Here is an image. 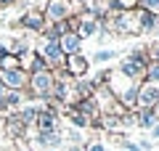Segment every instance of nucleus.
I'll return each instance as SVG.
<instances>
[{"mask_svg": "<svg viewBox=\"0 0 159 151\" xmlns=\"http://www.w3.org/2000/svg\"><path fill=\"white\" fill-rule=\"evenodd\" d=\"M85 13V0H48V6L43 8L45 24H56V21H69L72 16Z\"/></svg>", "mask_w": 159, "mask_h": 151, "instance_id": "1", "label": "nucleus"}, {"mask_svg": "<svg viewBox=\"0 0 159 151\" xmlns=\"http://www.w3.org/2000/svg\"><path fill=\"white\" fill-rule=\"evenodd\" d=\"M53 85H56V80H53V72L48 69V72H37V74H29V85H27V101H48L53 93Z\"/></svg>", "mask_w": 159, "mask_h": 151, "instance_id": "2", "label": "nucleus"}, {"mask_svg": "<svg viewBox=\"0 0 159 151\" xmlns=\"http://www.w3.org/2000/svg\"><path fill=\"white\" fill-rule=\"evenodd\" d=\"M32 50H37L40 56H43V61L48 64V69H51V72H56V69H64V61H66V56H64V50L58 48V43H51V40H43V37H40V43L34 45Z\"/></svg>", "mask_w": 159, "mask_h": 151, "instance_id": "3", "label": "nucleus"}, {"mask_svg": "<svg viewBox=\"0 0 159 151\" xmlns=\"http://www.w3.org/2000/svg\"><path fill=\"white\" fill-rule=\"evenodd\" d=\"M13 27H16L19 32H24V34H43V29H45V16H43V11L24 8L21 19H19Z\"/></svg>", "mask_w": 159, "mask_h": 151, "instance_id": "4", "label": "nucleus"}, {"mask_svg": "<svg viewBox=\"0 0 159 151\" xmlns=\"http://www.w3.org/2000/svg\"><path fill=\"white\" fill-rule=\"evenodd\" d=\"M0 85H3L6 90H13V93H27L29 72H24L21 66L11 69V72H0Z\"/></svg>", "mask_w": 159, "mask_h": 151, "instance_id": "5", "label": "nucleus"}, {"mask_svg": "<svg viewBox=\"0 0 159 151\" xmlns=\"http://www.w3.org/2000/svg\"><path fill=\"white\" fill-rule=\"evenodd\" d=\"M77 34H80V40H88V37H106V34H103V29H101V21H98L96 13H90V11L80 13Z\"/></svg>", "mask_w": 159, "mask_h": 151, "instance_id": "6", "label": "nucleus"}, {"mask_svg": "<svg viewBox=\"0 0 159 151\" xmlns=\"http://www.w3.org/2000/svg\"><path fill=\"white\" fill-rule=\"evenodd\" d=\"M159 103V85L141 82L138 85V109H154Z\"/></svg>", "mask_w": 159, "mask_h": 151, "instance_id": "7", "label": "nucleus"}, {"mask_svg": "<svg viewBox=\"0 0 159 151\" xmlns=\"http://www.w3.org/2000/svg\"><path fill=\"white\" fill-rule=\"evenodd\" d=\"M58 122H61V114L48 112V109L43 106V109H40V114H37V119H34V130H37V133H56Z\"/></svg>", "mask_w": 159, "mask_h": 151, "instance_id": "8", "label": "nucleus"}, {"mask_svg": "<svg viewBox=\"0 0 159 151\" xmlns=\"http://www.w3.org/2000/svg\"><path fill=\"white\" fill-rule=\"evenodd\" d=\"M117 72H122L127 80H133V82H146V64H138V61H130V58H122L117 66Z\"/></svg>", "mask_w": 159, "mask_h": 151, "instance_id": "9", "label": "nucleus"}, {"mask_svg": "<svg viewBox=\"0 0 159 151\" xmlns=\"http://www.w3.org/2000/svg\"><path fill=\"white\" fill-rule=\"evenodd\" d=\"M64 69L69 72V77L72 80H80L85 77L88 69H90V61H88L82 53H74V56H66V61H64Z\"/></svg>", "mask_w": 159, "mask_h": 151, "instance_id": "10", "label": "nucleus"}, {"mask_svg": "<svg viewBox=\"0 0 159 151\" xmlns=\"http://www.w3.org/2000/svg\"><path fill=\"white\" fill-rule=\"evenodd\" d=\"M3 122H6V133L11 135V138H16V140H24V135H27V125L21 122V119H19V114L16 112H11V114H6V119H3Z\"/></svg>", "mask_w": 159, "mask_h": 151, "instance_id": "11", "label": "nucleus"}, {"mask_svg": "<svg viewBox=\"0 0 159 151\" xmlns=\"http://www.w3.org/2000/svg\"><path fill=\"white\" fill-rule=\"evenodd\" d=\"M8 53H13L19 61H21V58H27L29 53H32V43H29V34H16V37H11Z\"/></svg>", "mask_w": 159, "mask_h": 151, "instance_id": "12", "label": "nucleus"}, {"mask_svg": "<svg viewBox=\"0 0 159 151\" xmlns=\"http://www.w3.org/2000/svg\"><path fill=\"white\" fill-rule=\"evenodd\" d=\"M58 48L64 50V56H74V53H82V40L77 32H66L58 40Z\"/></svg>", "mask_w": 159, "mask_h": 151, "instance_id": "13", "label": "nucleus"}, {"mask_svg": "<svg viewBox=\"0 0 159 151\" xmlns=\"http://www.w3.org/2000/svg\"><path fill=\"white\" fill-rule=\"evenodd\" d=\"M157 114H154V109H135V127L141 130H148L151 133L154 127H157Z\"/></svg>", "mask_w": 159, "mask_h": 151, "instance_id": "14", "label": "nucleus"}, {"mask_svg": "<svg viewBox=\"0 0 159 151\" xmlns=\"http://www.w3.org/2000/svg\"><path fill=\"white\" fill-rule=\"evenodd\" d=\"M74 90H77V98H93V93H96V85H93L90 77H80L74 80Z\"/></svg>", "mask_w": 159, "mask_h": 151, "instance_id": "15", "label": "nucleus"}, {"mask_svg": "<svg viewBox=\"0 0 159 151\" xmlns=\"http://www.w3.org/2000/svg\"><path fill=\"white\" fill-rule=\"evenodd\" d=\"M74 109H77L80 114H85L88 119H96V117H101V114H98V106H96V101H93V98H82V101H80V103H77Z\"/></svg>", "mask_w": 159, "mask_h": 151, "instance_id": "16", "label": "nucleus"}, {"mask_svg": "<svg viewBox=\"0 0 159 151\" xmlns=\"http://www.w3.org/2000/svg\"><path fill=\"white\" fill-rule=\"evenodd\" d=\"M21 61H19L13 53H6V56H0V72H11V69H19Z\"/></svg>", "mask_w": 159, "mask_h": 151, "instance_id": "17", "label": "nucleus"}, {"mask_svg": "<svg viewBox=\"0 0 159 151\" xmlns=\"http://www.w3.org/2000/svg\"><path fill=\"white\" fill-rule=\"evenodd\" d=\"M125 58H130V61H138V64H148L146 45H135V48H130V53H127Z\"/></svg>", "mask_w": 159, "mask_h": 151, "instance_id": "18", "label": "nucleus"}, {"mask_svg": "<svg viewBox=\"0 0 159 151\" xmlns=\"http://www.w3.org/2000/svg\"><path fill=\"white\" fill-rule=\"evenodd\" d=\"M146 82L159 85V61H148L146 64Z\"/></svg>", "mask_w": 159, "mask_h": 151, "instance_id": "19", "label": "nucleus"}, {"mask_svg": "<svg viewBox=\"0 0 159 151\" xmlns=\"http://www.w3.org/2000/svg\"><path fill=\"white\" fill-rule=\"evenodd\" d=\"M114 56H117V50H111V48H98L96 53H93L96 64H106V61H111Z\"/></svg>", "mask_w": 159, "mask_h": 151, "instance_id": "20", "label": "nucleus"}, {"mask_svg": "<svg viewBox=\"0 0 159 151\" xmlns=\"http://www.w3.org/2000/svg\"><path fill=\"white\" fill-rule=\"evenodd\" d=\"M109 6L114 11H133V8H138V0H109Z\"/></svg>", "mask_w": 159, "mask_h": 151, "instance_id": "21", "label": "nucleus"}, {"mask_svg": "<svg viewBox=\"0 0 159 151\" xmlns=\"http://www.w3.org/2000/svg\"><path fill=\"white\" fill-rule=\"evenodd\" d=\"M146 56H148V61H159V40H151L146 45Z\"/></svg>", "mask_w": 159, "mask_h": 151, "instance_id": "22", "label": "nucleus"}, {"mask_svg": "<svg viewBox=\"0 0 159 151\" xmlns=\"http://www.w3.org/2000/svg\"><path fill=\"white\" fill-rule=\"evenodd\" d=\"M138 8L151 11V13H159V0H138Z\"/></svg>", "mask_w": 159, "mask_h": 151, "instance_id": "23", "label": "nucleus"}, {"mask_svg": "<svg viewBox=\"0 0 159 151\" xmlns=\"http://www.w3.org/2000/svg\"><path fill=\"white\" fill-rule=\"evenodd\" d=\"M64 135H66V138H69V146H82V135H80V130H66V133H64Z\"/></svg>", "mask_w": 159, "mask_h": 151, "instance_id": "24", "label": "nucleus"}, {"mask_svg": "<svg viewBox=\"0 0 159 151\" xmlns=\"http://www.w3.org/2000/svg\"><path fill=\"white\" fill-rule=\"evenodd\" d=\"M82 149H85V151H109L101 140H88V143H82Z\"/></svg>", "mask_w": 159, "mask_h": 151, "instance_id": "25", "label": "nucleus"}, {"mask_svg": "<svg viewBox=\"0 0 159 151\" xmlns=\"http://www.w3.org/2000/svg\"><path fill=\"white\" fill-rule=\"evenodd\" d=\"M13 6H21V0H0V8H13Z\"/></svg>", "mask_w": 159, "mask_h": 151, "instance_id": "26", "label": "nucleus"}, {"mask_svg": "<svg viewBox=\"0 0 159 151\" xmlns=\"http://www.w3.org/2000/svg\"><path fill=\"white\" fill-rule=\"evenodd\" d=\"M66 151H85L82 146H66Z\"/></svg>", "mask_w": 159, "mask_h": 151, "instance_id": "27", "label": "nucleus"}, {"mask_svg": "<svg viewBox=\"0 0 159 151\" xmlns=\"http://www.w3.org/2000/svg\"><path fill=\"white\" fill-rule=\"evenodd\" d=\"M151 135H154V138H157V140H159V122H157V127H154V130H151Z\"/></svg>", "mask_w": 159, "mask_h": 151, "instance_id": "28", "label": "nucleus"}, {"mask_svg": "<svg viewBox=\"0 0 159 151\" xmlns=\"http://www.w3.org/2000/svg\"><path fill=\"white\" fill-rule=\"evenodd\" d=\"M6 53H8V48H6L3 43H0V56H6Z\"/></svg>", "mask_w": 159, "mask_h": 151, "instance_id": "29", "label": "nucleus"}, {"mask_svg": "<svg viewBox=\"0 0 159 151\" xmlns=\"http://www.w3.org/2000/svg\"><path fill=\"white\" fill-rule=\"evenodd\" d=\"M154 114H157V119H159V103H157V106H154Z\"/></svg>", "mask_w": 159, "mask_h": 151, "instance_id": "30", "label": "nucleus"}, {"mask_svg": "<svg viewBox=\"0 0 159 151\" xmlns=\"http://www.w3.org/2000/svg\"><path fill=\"white\" fill-rule=\"evenodd\" d=\"M3 93H6V88H3V85H0V98H3Z\"/></svg>", "mask_w": 159, "mask_h": 151, "instance_id": "31", "label": "nucleus"}, {"mask_svg": "<svg viewBox=\"0 0 159 151\" xmlns=\"http://www.w3.org/2000/svg\"><path fill=\"white\" fill-rule=\"evenodd\" d=\"M48 151H56V149H48Z\"/></svg>", "mask_w": 159, "mask_h": 151, "instance_id": "32", "label": "nucleus"}, {"mask_svg": "<svg viewBox=\"0 0 159 151\" xmlns=\"http://www.w3.org/2000/svg\"><path fill=\"white\" fill-rule=\"evenodd\" d=\"M19 151H27V149H19Z\"/></svg>", "mask_w": 159, "mask_h": 151, "instance_id": "33", "label": "nucleus"}]
</instances>
